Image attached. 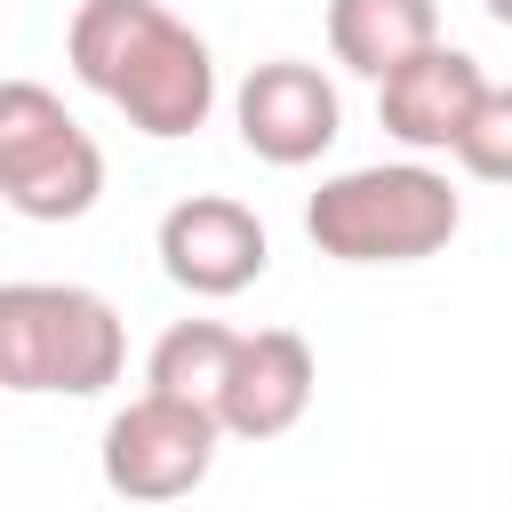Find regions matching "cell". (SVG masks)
Wrapping results in <instances>:
<instances>
[{
	"label": "cell",
	"mask_w": 512,
	"mask_h": 512,
	"mask_svg": "<svg viewBox=\"0 0 512 512\" xmlns=\"http://www.w3.org/2000/svg\"><path fill=\"white\" fill-rule=\"evenodd\" d=\"M232 120H240V144L264 160V168H304L336 144L344 128V104H336V80L304 56H272L240 80L232 96Z\"/></svg>",
	"instance_id": "7"
},
{
	"label": "cell",
	"mask_w": 512,
	"mask_h": 512,
	"mask_svg": "<svg viewBox=\"0 0 512 512\" xmlns=\"http://www.w3.org/2000/svg\"><path fill=\"white\" fill-rule=\"evenodd\" d=\"M216 408H192V400H168V392H136L112 424H104V488L120 504H176L192 496L208 472H216Z\"/></svg>",
	"instance_id": "5"
},
{
	"label": "cell",
	"mask_w": 512,
	"mask_h": 512,
	"mask_svg": "<svg viewBox=\"0 0 512 512\" xmlns=\"http://www.w3.org/2000/svg\"><path fill=\"white\" fill-rule=\"evenodd\" d=\"M320 392V360L296 328H256L232 344V368H224V392H216V424L232 440H280L304 424Z\"/></svg>",
	"instance_id": "8"
},
{
	"label": "cell",
	"mask_w": 512,
	"mask_h": 512,
	"mask_svg": "<svg viewBox=\"0 0 512 512\" xmlns=\"http://www.w3.org/2000/svg\"><path fill=\"white\" fill-rule=\"evenodd\" d=\"M272 264V240L256 224L248 200L232 192H184L168 216H160V272L184 288V296H240L256 288Z\"/></svg>",
	"instance_id": "6"
},
{
	"label": "cell",
	"mask_w": 512,
	"mask_h": 512,
	"mask_svg": "<svg viewBox=\"0 0 512 512\" xmlns=\"http://www.w3.org/2000/svg\"><path fill=\"white\" fill-rule=\"evenodd\" d=\"M128 328L80 280H0V392H64L88 400L120 384Z\"/></svg>",
	"instance_id": "3"
},
{
	"label": "cell",
	"mask_w": 512,
	"mask_h": 512,
	"mask_svg": "<svg viewBox=\"0 0 512 512\" xmlns=\"http://www.w3.org/2000/svg\"><path fill=\"white\" fill-rule=\"evenodd\" d=\"M480 88H488L480 56L432 40V48H416L408 64H392V72L376 80V120H384V136H400L408 152H448V144L464 136V120H472Z\"/></svg>",
	"instance_id": "9"
},
{
	"label": "cell",
	"mask_w": 512,
	"mask_h": 512,
	"mask_svg": "<svg viewBox=\"0 0 512 512\" xmlns=\"http://www.w3.org/2000/svg\"><path fill=\"white\" fill-rule=\"evenodd\" d=\"M232 344H240V328H224V320H176V328H160V344L144 360V392L216 408L224 368H232Z\"/></svg>",
	"instance_id": "11"
},
{
	"label": "cell",
	"mask_w": 512,
	"mask_h": 512,
	"mask_svg": "<svg viewBox=\"0 0 512 512\" xmlns=\"http://www.w3.org/2000/svg\"><path fill=\"white\" fill-rule=\"evenodd\" d=\"M456 224H464V200L424 160L344 168L304 200V232L336 264H416V256H440Z\"/></svg>",
	"instance_id": "2"
},
{
	"label": "cell",
	"mask_w": 512,
	"mask_h": 512,
	"mask_svg": "<svg viewBox=\"0 0 512 512\" xmlns=\"http://www.w3.org/2000/svg\"><path fill=\"white\" fill-rule=\"evenodd\" d=\"M480 8H488V16H496V24L512 32V0H480Z\"/></svg>",
	"instance_id": "13"
},
{
	"label": "cell",
	"mask_w": 512,
	"mask_h": 512,
	"mask_svg": "<svg viewBox=\"0 0 512 512\" xmlns=\"http://www.w3.org/2000/svg\"><path fill=\"white\" fill-rule=\"evenodd\" d=\"M64 56H72L80 88H96L152 144H176V136L208 128V112H216L208 40L184 16H168L160 0H80L64 24Z\"/></svg>",
	"instance_id": "1"
},
{
	"label": "cell",
	"mask_w": 512,
	"mask_h": 512,
	"mask_svg": "<svg viewBox=\"0 0 512 512\" xmlns=\"http://www.w3.org/2000/svg\"><path fill=\"white\" fill-rule=\"evenodd\" d=\"M104 192L96 136L40 80H0V200L24 224H72Z\"/></svg>",
	"instance_id": "4"
},
{
	"label": "cell",
	"mask_w": 512,
	"mask_h": 512,
	"mask_svg": "<svg viewBox=\"0 0 512 512\" xmlns=\"http://www.w3.org/2000/svg\"><path fill=\"white\" fill-rule=\"evenodd\" d=\"M456 152V168L464 176H480V184H512V88H480V104H472V120H464V136L448 144Z\"/></svg>",
	"instance_id": "12"
},
{
	"label": "cell",
	"mask_w": 512,
	"mask_h": 512,
	"mask_svg": "<svg viewBox=\"0 0 512 512\" xmlns=\"http://www.w3.org/2000/svg\"><path fill=\"white\" fill-rule=\"evenodd\" d=\"M440 40V0H328V56L360 80H384Z\"/></svg>",
	"instance_id": "10"
}]
</instances>
